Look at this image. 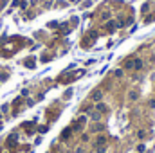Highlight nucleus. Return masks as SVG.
<instances>
[{"label":"nucleus","instance_id":"obj_4","mask_svg":"<svg viewBox=\"0 0 155 153\" xmlns=\"http://www.w3.org/2000/svg\"><path fill=\"white\" fill-rule=\"evenodd\" d=\"M114 76H115V78H121V76H123V70H121V69L114 70Z\"/></svg>","mask_w":155,"mask_h":153},{"label":"nucleus","instance_id":"obj_3","mask_svg":"<svg viewBox=\"0 0 155 153\" xmlns=\"http://www.w3.org/2000/svg\"><path fill=\"white\" fill-rule=\"evenodd\" d=\"M101 95H103L101 90H96V92L92 94V99H94V101H99V99H101Z\"/></svg>","mask_w":155,"mask_h":153},{"label":"nucleus","instance_id":"obj_6","mask_svg":"<svg viewBox=\"0 0 155 153\" xmlns=\"http://www.w3.org/2000/svg\"><path fill=\"white\" fill-rule=\"evenodd\" d=\"M96 108H98V112H106V106L105 105H98Z\"/></svg>","mask_w":155,"mask_h":153},{"label":"nucleus","instance_id":"obj_5","mask_svg":"<svg viewBox=\"0 0 155 153\" xmlns=\"http://www.w3.org/2000/svg\"><path fill=\"white\" fill-rule=\"evenodd\" d=\"M128 97H130L132 101H135V99H137V92H130V95H128Z\"/></svg>","mask_w":155,"mask_h":153},{"label":"nucleus","instance_id":"obj_2","mask_svg":"<svg viewBox=\"0 0 155 153\" xmlns=\"http://www.w3.org/2000/svg\"><path fill=\"white\" fill-rule=\"evenodd\" d=\"M96 38V34H94V31H90V34H88V38H83V47L85 49H88V45H90V42Z\"/></svg>","mask_w":155,"mask_h":153},{"label":"nucleus","instance_id":"obj_9","mask_svg":"<svg viewBox=\"0 0 155 153\" xmlns=\"http://www.w3.org/2000/svg\"><path fill=\"white\" fill-rule=\"evenodd\" d=\"M99 144H101V146L105 144V137H99V139H98V146H99Z\"/></svg>","mask_w":155,"mask_h":153},{"label":"nucleus","instance_id":"obj_7","mask_svg":"<svg viewBox=\"0 0 155 153\" xmlns=\"http://www.w3.org/2000/svg\"><path fill=\"white\" fill-rule=\"evenodd\" d=\"M144 149H146L144 144H139V146H137V151H139V153H144Z\"/></svg>","mask_w":155,"mask_h":153},{"label":"nucleus","instance_id":"obj_8","mask_svg":"<svg viewBox=\"0 0 155 153\" xmlns=\"http://www.w3.org/2000/svg\"><path fill=\"white\" fill-rule=\"evenodd\" d=\"M105 27H106V29H114V27H115V24H114V22H108Z\"/></svg>","mask_w":155,"mask_h":153},{"label":"nucleus","instance_id":"obj_1","mask_svg":"<svg viewBox=\"0 0 155 153\" xmlns=\"http://www.w3.org/2000/svg\"><path fill=\"white\" fill-rule=\"evenodd\" d=\"M126 67H128V69H135V70H137V69L143 67V61H141V60H132V61H126Z\"/></svg>","mask_w":155,"mask_h":153}]
</instances>
